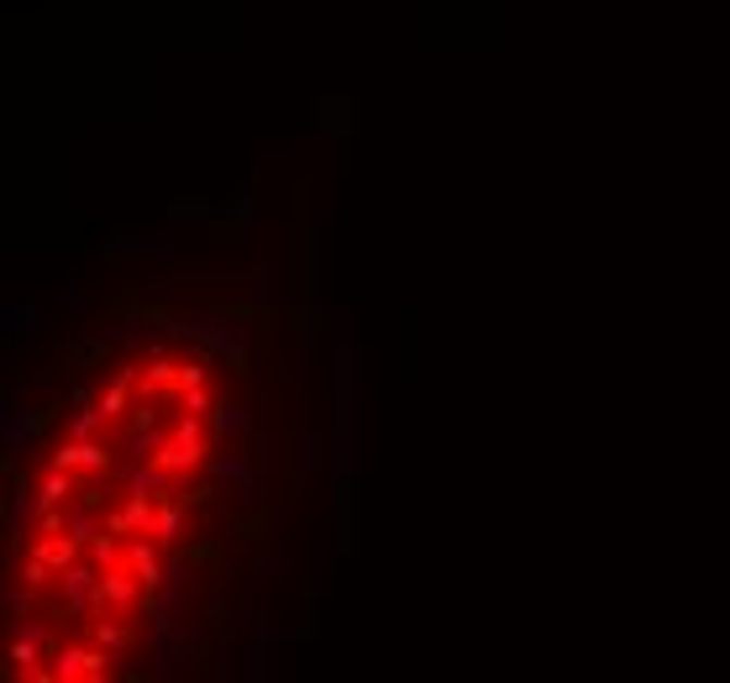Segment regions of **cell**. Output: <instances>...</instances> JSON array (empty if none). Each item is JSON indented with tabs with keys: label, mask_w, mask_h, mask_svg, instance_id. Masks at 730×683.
Listing matches in <instances>:
<instances>
[{
	"label": "cell",
	"mask_w": 730,
	"mask_h": 683,
	"mask_svg": "<svg viewBox=\"0 0 730 683\" xmlns=\"http://www.w3.org/2000/svg\"><path fill=\"white\" fill-rule=\"evenodd\" d=\"M352 379H358V353L342 347L336 353V468L342 484L352 478V431H358V405H352Z\"/></svg>",
	"instance_id": "1"
},
{
	"label": "cell",
	"mask_w": 730,
	"mask_h": 683,
	"mask_svg": "<svg viewBox=\"0 0 730 683\" xmlns=\"http://www.w3.org/2000/svg\"><path fill=\"white\" fill-rule=\"evenodd\" d=\"M100 578H106V568L100 563H74L59 573V595H63V610H59V621L63 615H100Z\"/></svg>",
	"instance_id": "2"
},
{
	"label": "cell",
	"mask_w": 730,
	"mask_h": 683,
	"mask_svg": "<svg viewBox=\"0 0 730 683\" xmlns=\"http://www.w3.org/2000/svg\"><path fill=\"white\" fill-rule=\"evenodd\" d=\"M48 411H27L16 400H0V442H5V468H16V458H27L37 437H42Z\"/></svg>",
	"instance_id": "3"
},
{
	"label": "cell",
	"mask_w": 730,
	"mask_h": 683,
	"mask_svg": "<svg viewBox=\"0 0 730 683\" xmlns=\"http://www.w3.org/2000/svg\"><path fill=\"white\" fill-rule=\"evenodd\" d=\"M189 347L200 357H211V363H221V368H232V374H247V337L237 327H221V321H206V327H195L189 337H184Z\"/></svg>",
	"instance_id": "4"
},
{
	"label": "cell",
	"mask_w": 730,
	"mask_h": 683,
	"mask_svg": "<svg viewBox=\"0 0 730 683\" xmlns=\"http://www.w3.org/2000/svg\"><path fill=\"white\" fill-rule=\"evenodd\" d=\"M48 463L74 468V474H116V468H122V458H111V447L95 442V437H63Z\"/></svg>",
	"instance_id": "5"
},
{
	"label": "cell",
	"mask_w": 730,
	"mask_h": 683,
	"mask_svg": "<svg viewBox=\"0 0 730 683\" xmlns=\"http://www.w3.org/2000/svg\"><path fill=\"white\" fill-rule=\"evenodd\" d=\"M116 657L106 652L100 642L95 647H59L53 652V679L59 683H79V679H106Z\"/></svg>",
	"instance_id": "6"
},
{
	"label": "cell",
	"mask_w": 730,
	"mask_h": 683,
	"mask_svg": "<svg viewBox=\"0 0 730 683\" xmlns=\"http://www.w3.org/2000/svg\"><path fill=\"white\" fill-rule=\"evenodd\" d=\"M137 605H148V584L132 573V568H106V578H100V615L106 610H116V615H132Z\"/></svg>",
	"instance_id": "7"
},
{
	"label": "cell",
	"mask_w": 730,
	"mask_h": 683,
	"mask_svg": "<svg viewBox=\"0 0 730 683\" xmlns=\"http://www.w3.org/2000/svg\"><path fill=\"white\" fill-rule=\"evenodd\" d=\"M152 463L163 468V474H174V478H184V474H195V468H206L211 463V442H184V437H163V447L152 452Z\"/></svg>",
	"instance_id": "8"
},
{
	"label": "cell",
	"mask_w": 730,
	"mask_h": 683,
	"mask_svg": "<svg viewBox=\"0 0 730 683\" xmlns=\"http://www.w3.org/2000/svg\"><path fill=\"white\" fill-rule=\"evenodd\" d=\"M206 468H211V478L221 484V495H226V500H247V495H252V484H258V478H252V468H247L237 452H215Z\"/></svg>",
	"instance_id": "9"
},
{
	"label": "cell",
	"mask_w": 730,
	"mask_h": 683,
	"mask_svg": "<svg viewBox=\"0 0 730 683\" xmlns=\"http://www.w3.org/2000/svg\"><path fill=\"white\" fill-rule=\"evenodd\" d=\"M158 447H163L158 426H126L122 442H116V458H122V468H132V463H152ZM122 468H116V474H122Z\"/></svg>",
	"instance_id": "10"
},
{
	"label": "cell",
	"mask_w": 730,
	"mask_h": 683,
	"mask_svg": "<svg viewBox=\"0 0 730 683\" xmlns=\"http://www.w3.org/2000/svg\"><path fill=\"white\" fill-rule=\"evenodd\" d=\"M90 642H100L106 652H111L116 662H122V657L132 652V642H137V636H132V625H126L122 615H116V610H106V615H95V625H90Z\"/></svg>",
	"instance_id": "11"
},
{
	"label": "cell",
	"mask_w": 730,
	"mask_h": 683,
	"mask_svg": "<svg viewBox=\"0 0 730 683\" xmlns=\"http://www.w3.org/2000/svg\"><path fill=\"white\" fill-rule=\"evenodd\" d=\"M74 495H79V478H74V468L48 463V468H42V478H37V500H42V505H69Z\"/></svg>",
	"instance_id": "12"
},
{
	"label": "cell",
	"mask_w": 730,
	"mask_h": 683,
	"mask_svg": "<svg viewBox=\"0 0 730 683\" xmlns=\"http://www.w3.org/2000/svg\"><path fill=\"white\" fill-rule=\"evenodd\" d=\"M184 536V505L180 500H158V515H152V541L158 547H174Z\"/></svg>",
	"instance_id": "13"
},
{
	"label": "cell",
	"mask_w": 730,
	"mask_h": 683,
	"mask_svg": "<svg viewBox=\"0 0 730 683\" xmlns=\"http://www.w3.org/2000/svg\"><path fill=\"white\" fill-rule=\"evenodd\" d=\"M247 426H252V411L232 405V400H215V411H211V431H215V437H243Z\"/></svg>",
	"instance_id": "14"
},
{
	"label": "cell",
	"mask_w": 730,
	"mask_h": 683,
	"mask_svg": "<svg viewBox=\"0 0 730 683\" xmlns=\"http://www.w3.org/2000/svg\"><path fill=\"white\" fill-rule=\"evenodd\" d=\"M252 679L269 683L274 679V652H269V615L258 610V625H252Z\"/></svg>",
	"instance_id": "15"
},
{
	"label": "cell",
	"mask_w": 730,
	"mask_h": 683,
	"mask_svg": "<svg viewBox=\"0 0 730 683\" xmlns=\"http://www.w3.org/2000/svg\"><path fill=\"white\" fill-rule=\"evenodd\" d=\"M0 321H5V337H32L37 321H42V305H0Z\"/></svg>",
	"instance_id": "16"
},
{
	"label": "cell",
	"mask_w": 730,
	"mask_h": 683,
	"mask_svg": "<svg viewBox=\"0 0 730 683\" xmlns=\"http://www.w3.org/2000/svg\"><path fill=\"white\" fill-rule=\"evenodd\" d=\"M32 605H37V589H32V584H5V615H11V621H27Z\"/></svg>",
	"instance_id": "17"
},
{
	"label": "cell",
	"mask_w": 730,
	"mask_h": 683,
	"mask_svg": "<svg viewBox=\"0 0 730 683\" xmlns=\"http://www.w3.org/2000/svg\"><path fill=\"white\" fill-rule=\"evenodd\" d=\"M106 426V416L95 411V405H85V411H69V426H63V437H95Z\"/></svg>",
	"instance_id": "18"
},
{
	"label": "cell",
	"mask_w": 730,
	"mask_h": 683,
	"mask_svg": "<svg viewBox=\"0 0 730 683\" xmlns=\"http://www.w3.org/2000/svg\"><path fill=\"white\" fill-rule=\"evenodd\" d=\"M252 295L263 300V305L279 300V268L274 264H252Z\"/></svg>",
	"instance_id": "19"
},
{
	"label": "cell",
	"mask_w": 730,
	"mask_h": 683,
	"mask_svg": "<svg viewBox=\"0 0 730 683\" xmlns=\"http://www.w3.org/2000/svg\"><path fill=\"white\" fill-rule=\"evenodd\" d=\"M16 625V631H22V636H32V642H37V647H42V652H59V631H53V625H42V621H11Z\"/></svg>",
	"instance_id": "20"
},
{
	"label": "cell",
	"mask_w": 730,
	"mask_h": 683,
	"mask_svg": "<svg viewBox=\"0 0 730 683\" xmlns=\"http://www.w3.org/2000/svg\"><path fill=\"white\" fill-rule=\"evenodd\" d=\"M180 405L189 411V416H211V411H215V394H211V385H200V389H180Z\"/></svg>",
	"instance_id": "21"
},
{
	"label": "cell",
	"mask_w": 730,
	"mask_h": 683,
	"mask_svg": "<svg viewBox=\"0 0 730 683\" xmlns=\"http://www.w3.org/2000/svg\"><path fill=\"white\" fill-rule=\"evenodd\" d=\"M284 573H289L284 558H258V563H252V584H263V589H269V584H279Z\"/></svg>",
	"instance_id": "22"
},
{
	"label": "cell",
	"mask_w": 730,
	"mask_h": 683,
	"mask_svg": "<svg viewBox=\"0 0 730 683\" xmlns=\"http://www.w3.org/2000/svg\"><path fill=\"white\" fill-rule=\"evenodd\" d=\"M211 357H195V363H180V389H200V385H211Z\"/></svg>",
	"instance_id": "23"
},
{
	"label": "cell",
	"mask_w": 730,
	"mask_h": 683,
	"mask_svg": "<svg viewBox=\"0 0 730 683\" xmlns=\"http://www.w3.org/2000/svg\"><path fill=\"white\" fill-rule=\"evenodd\" d=\"M315 463H321V437H315V431H305V437H300V468H305V474H315Z\"/></svg>",
	"instance_id": "24"
},
{
	"label": "cell",
	"mask_w": 730,
	"mask_h": 683,
	"mask_svg": "<svg viewBox=\"0 0 730 683\" xmlns=\"http://www.w3.org/2000/svg\"><path fill=\"white\" fill-rule=\"evenodd\" d=\"M211 679H221V683H226V679H237V657L226 652V647L215 652V668H211Z\"/></svg>",
	"instance_id": "25"
},
{
	"label": "cell",
	"mask_w": 730,
	"mask_h": 683,
	"mask_svg": "<svg viewBox=\"0 0 730 683\" xmlns=\"http://www.w3.org/2000/svg\"><path fill=\"white\" fill-rule=\"evenodd\" d=\"M69 405H74V411H85V405H95V394L85 385H74V394H69Z\"/></svg>",
	"instance_id": "26"
}]
</instances>
